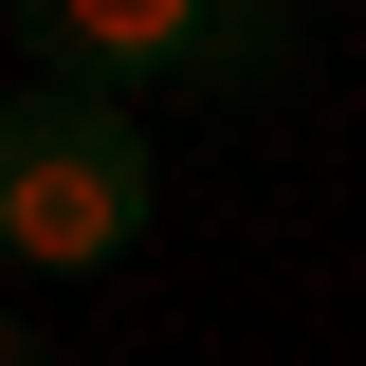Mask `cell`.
<instances>
[{
  "mask_svg": "<svg viewBox=\"0 0 366 366\" xmlns=\"http://www.w3.org/2000/svg\"><path fill=\"white\" fill-rule=\"evenodd\" d=\"M129 238H147V129H129V92L37 74L0 110V257L92 274V257H129Z\"/></svg>",
  "mask_w": 366,
  "mask_h": 366,
  "instance_id": "1",
  "label": "cell"
},
{
  "mask_svg": "<svg viewBox=\"0 0 366 366\" xmlns=\"http://www.w3.org/2000/svg\"><path fill=\"white\" fill-rule=\"evenodd\" d=\"M19 37L74 92H147V74H257L274 0H19Z\"/></svg>",
  "mask_w": 366,
  "mask_h": 366,
  "instance_id": "2",
  "label": "cell"
},
{
  "mask_svg": "<svg viewBox=\"0 0 366 366\" xmlns=\"http://www.w3.org/2000/svg\"><path fill=\"white\" fill-rule=\"evenodd\" d=\"M0 366H37V330H19V312H0Z\"/></svg>",
  "mask_w": 366,
  "mask_h": 366,
  "instance_id": "3",
  "label": "cell"
}]
</instances>
